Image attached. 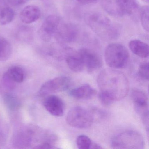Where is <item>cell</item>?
<instances>
[{
	"label": "cell",
	"instance_id": "19",
	"mask_svg": "<svg viewBox=\"0 0 149 149\" xmlns=\"http://www.w3.org/2000/svg\"><path fill=\"white\" fill-rule=\"evenodd\" d=\"M13 49L10 42L4 37L0 36V61L8 60L12 54Z\"/></svg>",
	"mask_w": 149,
	"mask_h": 149
},
{
	"label": "cell",
	"instance_id": "6",
	"mask_svg": "<svg viewBox=\"0 0 149 149\" xmlns=\"http://www.w3.org/2000/svg\"><path fill=\"white\" fill-rule=\"evenodd\" d=\"M62 22L61 17L56 15H49L39 29L38 35L41 40L49 42L54 38Z\"/></svg>",
	"mask_w": 149,
	"mask_h": 149
},
{
	"label": "cell",
	"instance_id": "27",
	"mask_svg": "<svg viewBox=\"0 0 149 149\" xmlns=\"http://www.w3.org/2000/svg\"><path fill=\"white\" fill-rule=\"evenodd\" d=\"M102 147L98 144L96 143H93V142H92L90 147V149H102Z\"/></svg>",
	"mask_w": 149,
	"mask_h": 149
},
{
	"label": "cell",
	"instance_id": "9",
	"mask_svg": "<svg viewBox=\"0 0 149 149\" xmlns=\"http://www.w3.org/2000/svg\"><path fill=\"white\" fill-rule=\"evenodd\" d=\"M78 35V30L75 25L62 22L54 38L57 42L63 44L73 42Z\"/></svg>",
	"mask_w": 149,
	"mask_h": 149
},
{
	"label": "cell",
	"instance_id": "21",
	"mask_svg": "<svg viewBox=\"0 0 149 149\" xmlns=\"http://www.w3.org/2000/svg\"><path fill=\"white\" fill-rule=\"evenodd\" d=\"M140 21L143 27L146 32H149V6H144L140 10Z\"/></svg>",
	"mask_w": 149,
	"mask_h": 149
},
{
	"label": "cell",
	"instance_id": "10",
	"mask_svg": "<svg viewBox=\"0 0 149 149\" xmlns=\"http://www.w3.org/2000/svg\"><path fill=\"white\" fill-rule=\"evenodd\" d=\"M132 97L135 111L142 120L149 118L148 99L146 94L142 91L135 90L132 91Z\"/></svg>",
	"mask_w": 149,
	"mask_h": 149
},
{
	"label": "cell",
	"instance_id": "18",
	"mask_svg": "<svg viewBox=\"0 0 149 149\" xmlns=\"http://www.w3.org/2000/svg\"><path fill=\"white\" fill-rule=\"evenodd\" d=\"M66 62L69 68L74 72H81L85 69L77 52L68 56L66 59Z\"/></svg>",
	"mask_w": 149,
	"mask_h": 149
},
{
	"label": "cell",
	"instance_id": "26",
	"mask_svg": "<svg viewBox=\"0 0 149 149\" xmlns=\"http://www.w3.org/2000/svg\"><path fill=\"white\" fill-rule=\"evenodd\" d=\"M79 3L83 5H91L97 3L99 0H75Z\"/></svg>",
	"mask_w": 149,
	"mask_h": 149
},
{
	"label": "cell",
	"instance_id": "25",
	"mask_svg": "<svg viewBox=\"0 0 149 149\" xmlns=\"http://www.w3.org/2000/svg\"><path fill=\"white\" fill-rule=\"evenodd\" d=\"M9 5L13 6H22L29 1V0H5Z\"/></svg>",
	"mask_w": 149,
	"mask_h": 149
},
{
	"label": "cell",
	"instance_id": "17",
	"mask_svg": "<svg viewBox=\"0 0 149 149\" xmlns=\"http://www.w3.org/2000/svg\"><path fill=\"white\" fill-rule=\"evenodd\" d=\"M4 78L8 80V82L20 83L23 82L25 78L24 70L18 66L12 67L5 74Z\"/></svg>",
	"mask_w": 149,
	"mask_h": 149
},
{
	"label": "cell",
	"instance_id": "11",
	"mask_svg": "<svg viewBox=\"0 0 149 149\" xmlns=\"http://www.w3.org/2000/svg\"><path fill=\"white\" fill-rule=\"evenodd\" d=\"M43 105L46 110L55 116L61 117L64 114V102L57 96L51 95L46 96L43 101Z\"/></svg>",
	"mask_w": 149,
	"mask_h": 149
},
{
	"label": "cell",
	"instance_id": "15",
	"mask_svg": "<svg viewBox=\"0 0 149 149\" xmlns=\"http://www.w3.org/2000/svg\"><path fill=\"white\" fill-rule=\"evenodd\" d=\"M14 17V11L9 4L5 0H0V25L9 24Z\"/></svg>",
	"mask_w": 149,
	"mask_h": 149
},
{
	"label": "cell",
	"instance_id": "23",
	"mask_svg": "<svg viewBox=\"0 0 149 149\" xmlns=\"http://www.w3.org/2000/svg\"><path fill=\"white\" fill-rule=\"evenodd\" d=\"M138 74L141 79L145 81L149 80V63H143L139 68Z\"/></svg>",
	"mask_w": 149,
	"mask_h": 149
},
{
	"label": "cell",
	"instance_id": "14",
	"mask_svg": "<svg viewBox=\"0 0 149 149\" xmlns=\"http://www.w3.org/2000/svg\"><path fill=\"white\" fill-rule=\"evenodd\" d=\"M96 94V91L91 85L84 84L71 90L69 95L77 99H89L93 97Z\"/></svg>",
	"mask_w": 149,
	"mask_h": 149
},
{
	"label": "cell",
	"instance_id": "3",
	"mask_svg": "<svg viewBox=\"0 0 149 149\" xmlns=\"http://www.w3.org/2000/svg\"><path fill=\"white\" fill-rule=\"evenodd\" d=\"M111 147L116 149H143L144 148L143 137L138 132L125 131L114 136L111 140Z\"/></svg>",
	"mask_w": 149,
	"mask_h": 149
},
{
	"label": "cell",
	"instance_id": "24",
	"mask_svg": "<svg viewBox=\"0 0 149 149\" xmlns=\"http://www.w3.org/2000/svg\"><path fill=\"white\" fill-rule=\"evenodd\" d=\"M98 98L101 103L104 105H110L114 102V100L107 94L100 91L98 95Z\"/></svg>",
	"mask_w": 149,
	"mask_h": 149
},
{
	"label": "cell",
	"instance_id": "22",
	"mask_svg": "<svg viewBox=\"0 0 149 149\" xmlns=\"http://www.w3.org/2000/svg\"><path fill=\"white\" fill-rule=\"evenodd\" d=\"M76 142L77 147L80 149H90L92 143L90 138L85 135L78 136Z\"/></svg>",
	"mask_w": 149,
	"mask_h": 149
},
{
	"label": "cell",
	"instance_id": "5",
	"mask_svg": "<svg viewBox=\"0 0 149 149\" xmlns=\"http://www.w3.org/2000/svg\"><path fill=\"white\" fill-rule=\"evenodd\" d=\"M94 121L92 114L82 107L72 108L66 117L67 123L74 128L87 129L90 128Z\"/></svg>",
	"mask_w": 149,
	"mask_h": 149
},
{
	"label": "cell",
	"instance_id": "28",
	"mask_svg": "<svg viewBox=\"0 0 149 149\" xmlns=\"http://www.w3.org/2000/svg\"><path fill=\"white\" fill-rule=\"evenodd\" d=\"M144 1H145V2H149V0H143Z\"/></svg>",
	"mask_w": 149,
	"mask_h": 149
},
{
	"label": "cell",
	"instance_id": "12",
	"mask_svg": "<svg viewBox=\"0 0 149 149\" xmlns=\"http://www.w3.org/2000/svg\"><path fill=\"white\" fill-rule=\"evenodd\" d=\"M118 16L132 14L138 8L137 0H113Z\"/></svg>",
	"mask_w": 149,
	"mask_h": 149
},
{
	"label": "cell",
	"instance_id": "1",
	"mask_svg": "<svg viewBox=\"0 0 149 149\" xmlns=\"http://www.w3.org/2000/svg\"><path fill=\"white\" fill-rule=\"evenodd\" d=\"M97 83L100 91L107 94L114 101L123 99L129 92V82L126 76L116 69L102 70L97 76Z\"/></svg>",
	"mask_w": 149,
	"mask_h": 149
},
{
	"label": "cell",
	"instance_id": "8",
	"mask_svg": "<svg viewBox=\"0 0 149 149\" xmlns=\"http://www.w3.org/2000/svg\"><path fill=\"white\" fill-rule=\"evenodd\" d=\"M84 68L90 72L99 69L102 66V61L100 56L95 51L83 48L77 51Z\"/></svg>",
	"mask_w": 149,
	"mask_h": 149
},
{
	"label": "cell",
	"instance_id": "13",
	"mask_svg": "<svg viewBox=\"0 0 149 149\" xmlns=\"http://www.w3.org/2000/svg\"><path fill=\"white\" fill-rule=\"evenodd\" d=\"M41 15V11L39 7L29 5L22 9L20 14V19L24 24H29L38 20Z\"/></svg>",
	"mask_w": 149,
	"mask_h": 149
},
{
	"label": "cell",
	"instance_id": "16",
	"mask_svg": "<svg viewBox=\"0 0 149 149\" xmlns=\"http://www.w3.org/2000/svg\"><path fill=\"white\" fill-rule=\"evenodd\" d=\"M129 47L133 54L141 58H145L149 56V46L139 40H134L130 41Z\"/></svg>",
	"mask_w": 149,
	"mask_h": 149
},
{
	"label": "cell",
	"instance_id": "2",
	"mask_svg": "<svg viewBox=\"0 0 149 149\" xmlns=\"http://www.w3.org/2000/svg\"><path fill=\"white\" fill-rule=\"evenodd\" d=\"M85 19L89 26L102 39L113 40L118 38L120 34L116 25L100 13L93 12L89 13Z\"/></svg>",
	"mask_w": 149,
	"mask_h": 149
},
{
	"label": "cell",
	"instance_id": "20",
	"mask_svg": "<svg viewBox=\"0 0 149 149\" xmlns=\"http://www.w3.org/2000/svg\"><path fill=\"white\" fill-rule=\"evenodd\" d=\"M16 36L19 41L26 42H31L34 39L33 31L29 27L22 26L18 29Z\"/></svg>",
	"mask_w": 149,
	"mask_h": 149
},
{
	"label": "cell",
	"instance_id": "4",
	"mask_svg": "<svg viewBox=\"0 0 149 149\" xmlns=\"http://www.w3.org/2000/svg\"><path fill=\"white\" fill-rule=\"evenodd\" d=\"M104 58L106 64L111 68H123L128 64L130 54L127 48L123 45L113 43L106 47Z\"/></svg>",
	"mask_w": 149,
	"mask_h": 149
},
{
	"label": "cell",
	"instance_id": "7",
	"mask_svg": "<svg viewBox=\"0 0 149 149\" xmlns=\"http://www.w3.org/2000/svg\"><path fill=\"white\" fill-rule=\"evenodd\" d=\"M71 84V80L68 77H58L45 83L40 88L39 94L41 97H46L54 93L65 91Z\"/></svg>",
	"mask_w": 149,
	"mask_h": 149
}]
</instances>
